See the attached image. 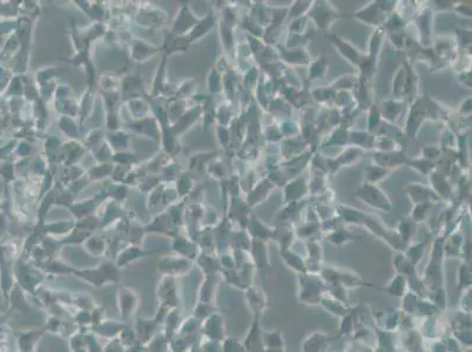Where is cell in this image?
I'll return each instance as SVG.
<instances>
[{
	"label": "cell",
	"instance_id": "obj_9",
	"mask_svg": "<svg viewBox=\"0 0 472 352\" xmlns=\"http://www.w3.org/2000/svg\"><path fill=\"white\" fill-rule=\"evenodd\" d=\"M386 175V169H381L377 167H373L369 168V181H377L380 180L381 177Z\"/></svg>",
	"mask_w": 472,
	"mask_h": 352
},
{
	"label": "cell",
	"instance_id": "obj_6",
	"mask_svg": "<svg viewBox=\"0 0 472 352\" xmlns=\"http://www.w3.org/2000/svg\"><path fill=\"white\" fill-rule=\"evenodd\" d=\"M375 160L381 165H398L405 161L399 153H377L375 154Z\"/></svg>",
	"mask_w": 472,
	"mask_h": 352
},
{
	"label": "cell",
	"instance_id": "obj_4",
	"mask_svg": "<svg viewBox=\"0 0 472 352\" xmlns=\"http://www.w3.org/2000/svg\"><path fill=\"white\" fill-rule=\"evenodd\" d=\"M424 116V108H423L421 101H417L415 103V106L411 109L410 116H409V121H407V133L409 135H414L415 132L418 129V126L421 125V121Z\"/></svg>",
	"mask_w": 472,
	"mask_h": 352
},
{
	"label": "cell",
	"instance_id": "obj_1",
	"mask_svg": "<svg viewBox=\"0 0 472 352\" xmlns=\"http://www.w3.org/2000/svg\"><path fill=\"white\" fill-rule=\"evenodd\" d=\"M356 196L360 199L364 200L366 203H369L373 207L380 208L385 210V212H391V207L389 200L386 199V196L383 194L377 187H374L371 184H365L363 187L358 188L356 192Z\"/></svg>",
	"mask_w": 472,
	"mask_h": 352
},
{
	"label": "cell",
	"instance_id": "obj_3",
	"mask_svg": "<svg viewBox=\"0 0 472 352\" xmlns=\"http://www.w3.org/2000/svg\"><path fill=\"white\" fill-rule=\"evenodd\" d=\"M328 38L332 40L334 45L337 47V50L340 51V53L344 56L345 59H349L350 61L354 63L355 65H357V66L360 65L361 59H360V54H358V51L356 50V48L353 47L346 42H343L342 39L337 38V36H335V35H328Z\"/></svg>",
	"mask_w": 472,
	"mask_h": 352
},
{
	"label": "cell",
	"instance_id": "obj_2",
	"mask_svg": "<svg viewBox=\"0 0 472 352\" xmlns=\"http://www.w3.org/2000/svg\"><path fill=\"white\" fill-rule=\"evenodd\" d=\"M310 17L315 20L318 27L325 28L335 18L340 17V13H337L332 6L326 5L325 3H317V5H315L310 12Z\"/></svg>",
	"mask_w": 472,
	"mask_h": 352
},
{
	"label": "cell",
	"instance_id": "obj_10",
	"mask_svg": "<svg viewBox=\"0 0 472 352\" xmlns=\"http://www.w3.org/2000/svg\"><path fill=\"white\" fill-rule=\"evenodd\" d=\"M378 121H380V113H378L376 107H373V109H371V112H370V119H369L370 131L374 128V126H376V125L378 123Z\"/></svg>",
	"mask_w": 472,
	"mask_h": 352
},
{
	"label": "cell",
	"instance_id": "obj_7",
	"mask_svg": "<svg viewBox=\"0 0 472 352\" xmlns=\"http://www.w3.org/2000/svg\"><path fill=\"white\" fill-rule=\"evenodd\" d=\"M305 192V184L303 180H297L288 185L287 188V197L290 200H295L297 197L302 196Z\"/></svg>",
	"mask_w": 472,
	"mask_h": 352
},
{
	"label": "cell",
	"instance_id": "obj_8",
	"mask_svg": "<svg viewBox=\"0 0 472 352\" xmlns=\"http://www.w3.org/2000/svg\"><path fill=\"white\" fill-rule=\"evenodd\" d=\"M326 67H328V64H326V60L324 58H320L317 61L313 63L312 67L309 70V78L310 79H316V78H322L324 75Z\"/></svg>",
	"mask_w": 472,
	"mask_h": 352
},
{
	"label": "cell",
	"instance_id": "obj_5",
	"mask_svg": "<svg viewBox=\"0 0 472 352\" xmlns=\"http://www.w3.org/2000/svg\"><path fill=\"white\" fill-rule=\"evenodd\" d=\"M381 6L380 4L374 3L373 5H370L369 7H365L360 12H356L354 14V17H356L358 19L363 20V22L368 23V24H378V17H380L381 13Z\"/></svg>",
	"mask_w": 472,
	"mask_h": 352
}]
</instances>
